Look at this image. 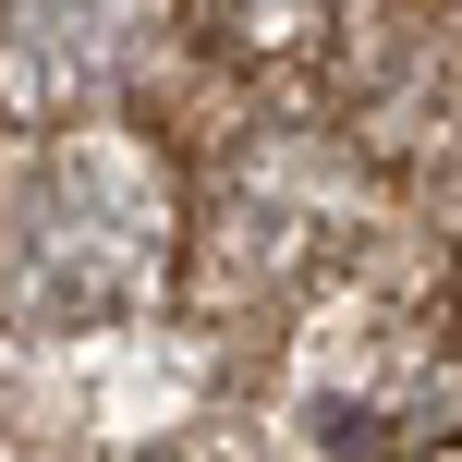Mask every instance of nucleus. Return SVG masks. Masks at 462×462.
<instances>
[{
    "label": "nucleus",
    "mask_w": 462,
    "mask_h": 462,
    "mask_svg": "<svg viewBox=\"0 0 462 462\" xmlns=\"http://www.w3.org/2000/svg\"><path fill=\"white\" fill-rule=\"evenodd\" d=\"M183 231H195V208L171 183V159L86 122V134L37 146L24 183L0 195V317L13 328H122L171 292Z\"/></svg>",
    "instance_id": "f257e3e1"
},
{
    "label": "nucleus",
    "mask_w": 462,
    "mask_h": 462,
    "mask_svg": "<svg viewBox=\"0 0 462 462\" xmlns=\"http://www.w3.org/2000/svg\"><path fill=\"white\" fill-rule=\"evenodd\" d=\"M353 208H365V171H353L341 134H317V122H244V146L195 195V231H208L219 280L292 292V280H317L353 244Z\"/></svg>",
    "instance_id": "f03ea898"
},
{
    "label": "nucleus",
    "mask_w": 462,
    "mask_h": 462,
    "mask_svg": "<svg viewBox=\"0 0 462 462\" xmlns=\"http://www.w3.org/2000/svg\"><path fill=\"white\" fill-rule=\"evenodd\" d=\"M159 37V0H0V97L13 110H86Z\"/></svg>",
    "instance_id": "7ed1b4c3"
},
{
    "label": "nucleus",
    "mask_w": 462,
    "mask_h": 462,
    "mask_svg": "<svg viewBox=\"0 0 462 462\" xmlns=\"http://www.w3.org/2000/svg\"><path fill=\"white\" fill-rule=\"evenodd\" d=\"M317 13H328V0H208V24H219L231 49H292Z\"/></svg>",
    "instance_id": "20e7f679"
},
{
    "label": "nucleus",
    "mask_w": 462,
    "mask_h": 462,
    "mask_svg": "<svg viewBox=\"0 0 462 462\" xmlns=\"http://www.w3.org/2000/svg\"><path fill=\"white\" fill-rule=\"evenodd\" d=\"M0 462H73V426L37 390H13V377H0Z\"/></svg>",
    "instance_id": "39448f33"
},
{
    "label": "nucleus",
    "mask_w": 462,
    "mask_h": 462,
    "mask_svg": "<svg viewBox=\"0 0 462 462\" xmlns=\"http://www.w3.org/2000/svg\"><path fill=\"white\" fill-rule=\"evenodd\" d=\"M439 341L462 353V268H450V292H439Z\"/></svg>",
    "instance_id": "423d86ee"
},
{
    "label": "nucleus",
    "mask_w": 462,
    "mask_h": 462,
    "mask_svg": "<svg viewBox=\"0 0 462 462\" xmlns=\"http://www.w3.org/2000/svg\"><path fill=\"white\" fill-rule=\"evenodd\" d=\"M159 462H208V450H159Z\"/></svg>",
    "instance_id": "0eeeda50"
}]
</instances>
